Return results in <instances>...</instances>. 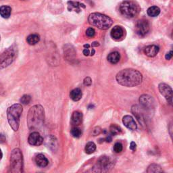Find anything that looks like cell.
<instances>
[{"instance_id": "obj_23", "label": "cell", "mask_w": 173, "mask_h": 173, "mask_svg": "<svg viewBox=\"0 0 173 173\" xmlns=\"http://www.w3.org/2000/svg\"><path fill=\"white\" fill-rule=\"evenodd\" d=\"M12 12V8L8 6H2L0 7V15L4 18H8Z\"/></svg>"}, {"instance_id": "obj_26", "label": "cell", "mask_w": 173, "mask_h": 173, "mask_svg": "<svg viewBox=\"0 0 173 173\" xmlns=\"http://www.w3.org/2000/svg\"><path fill=\"white\" fill-rule=\"evenodd\" d=\"M85 152L87 154H91L95 152L96 150V145L93 142H89L87 143L85 146Z\"/></svg>"}, {"instance_id": "obj_36", "label": "cell", "mask_w": 173, "mask_h": 173, "mask_svg": "<svg viewBox=\"0 0 173 173\" xmlns=\"http://www.w3.org/2000/svg\"><path fill=\"white\" fill-rule=\"evenodd\" d=\"M136 148H137V145H136V143L133 141H132L130 144V149L132 151H135L136 149Z\"/></svg>"}, {"instance_id": "obj_43", "label": "cell", "mask_w": 173, "mask_h": 173, "mask_svg": "<svg viewBox=\"0 0 173 173\" xmlns=\"http://www.w3.org/2000/svg\"><path fill=\"white\" fill-rule=\"evenodd\" d=\"M2 156H3V154H2V152L1 149H0V160H1L2 158Z\"/></svg>"}, {"instance_id": "obj_15", "label": "cell", "mask_w": 173, "mask_h": 173, "mask_svg": "<svg viewBox=\"0 0 173 173\" xmlns=\"http://www.w3.org/2000/svg\"><path fill=\"white\" fill-rule=\"evenodd\" d=\"M131 111H132V114L134 115V116L137 118V119L138 120L139 123L143 124V123H144V121H145V119H144V117H143L141 107L140 108L139 106H138L137 105H135L132 107Z\"/></svg>"}, {"instance_id": "obj_29", "label": "cell", "mask_w": 173, "mask_h": 173, "mask_svg": "<svg viewBox=\"0 0 173 173\" xmlns=\"http://www.w3.org/2000/svg\"><path fill=\"white\" fill-rule=\"evenodd\" d=\"M71 135L73 137L75 138H79L80 136L82 135V131L80 128L77 127H74L72 128V130L71 131Z\"/></svg>"}, {"instance_id": "obj_39", "label": "cell", "mask_w": 173, "mask_h": 173, "mask_svg": "<svg viewBox=\"0 0 173 173\" xmlns=\"http://www.w3.org/2000/svg\"><path fill=\"white\" fill-rule=\"evenodd\" d=\"M106 141L107 142H111L112 141V138L111 135H108L107 137L106 138Z\"/></svg>"}, {"instance_id": "obj_11", "label": "cell", "mask_w": 173, "mask_h": 173, "mask_svg": "<svg viewBox=\"0 0 173 173\" xmlns=\"http://www.w3.org/2000/svg\"><path fill=\"white\" fill-rule=\"evenodd\" d=\"M158 89L160 93L166 98L167 102L171 106L172 105V88L166 83H160L158 85Z\"/></svg>"}, {"instance_id": "obj_5", "label": "cell", "mask_w": 173, "mask_h": 173, "mask_svg": "<svg viewBox=\"0 0 173 173\" xmlns=\"http://www.w3.org/2000/svg\"><path fill=\"white\" fill-rule=\"evenodd\" d=\"M119 10L125 18H132L138 15L141 9L137 2L132 0H126L120 3Z\"/></svg>"}, {"instance_id": "obj_3", "label": "cell", "mask_w": 173, "mask_h": 173, "mask_svg": "<svg viewBox=\"0 0 173 173\" xmlns=\"http://www.w3.org/2000/svg\"><path fill=\"white\" fill-rule=\"evenodd\" d=\"M89 23L101 30H107L111 27L113 20L111 18L100 13H92L88 18Z\"/></svg>"}, {"instance_id": "obj_40", "label": "cell", "mask_w": 173, "mask_h": 173, "mask_svg": "<svg viewBox=\"0 0 173 173\" xmlns=\"http://www.w3.org/2000/svg\"><path fill=\"white\" fill-rule=\"evenodd\" d=\"M91 46L92 47H98V46H99V43L97 41H95L93 43H92Z\"/></svg>"}, {"instance_id": "obj_33", "label": "cell", "mask_w": 173, "mask_h": 173, "mask_svg": "<svg viewBox=\"0 0 173 173\" xmlns=\"http://www.w3.org/2000/svg\"><path fill=\"white\" fill-rule=\"evenodd\" d=\"M101 132H102V128L99 127H95L93 130H92L91 134L93 136H97L100 134Z\"/></svg>"}, {"instance_id": "obj_21", "label": "cell", "mask_w": 173, "mask_h": 173, "mask_svg": "<svg viewBox=\"0 0 173 173\" xmlns=\"http://www.w3.org/2000/svg\"><path fill=\"white\" fill-rule=\"evenodd\" d=\"M82 91L79 88H76L71 91V93H70V97L72 99L73 101L77 102L79 101L82 97Z\"/></svg>"}, {"instance_id": "obj_13", "label": "cell", "mask_w": 173, "mask_h": 173, "mask_svg": "<svg viewBox=\"0 0 173 173\" xmlns=\"http://www.w3.org/2000/svg\"><path fill=\"white\" fill-rule=\"evenodd\" d=\"M43 142H45L46 146L47 148H50L51 150L55 152L58 148V141L56 138L54 137V135H49L45 139V140H43Z\"/></svg>"}, {"instance_id": "obj_42", "label": "cell", "mask_w": 173, "mask_h": 173, "mask_svg": "<svg viewBox=\"0 0 173 173\" xmlns=\"http://www.w3.org/2000/svg\"><path fill=\"white\" fill-rule=\"evenodd\" d=\"M89 47H90V45H89V44H85V45H84V48H89Z\"/></svg>"}, {"instance_id": "obj_22", "label": "cell", "mask_w": 173, "mask_h": 173, "mask_svg": "<svg viewBox=\"0 0 173 173\" xmlns=\"http://www.w3.org/2000/svg\"><path fill=\"white\" fill-rule=\"evenodd\" d=\"M107 58L111 64H117L120 60V54L118 51H114L108 55Z\"/></svg>"}, {"instance_id": "obj_25", "label": "cell", "mask_w": 173, "mask_h": 173, "mask_svg": "<svg viewBox=\"0 0 173 173\" xmlns=\"http://www.w3.org/2000/svg\"><path fill=\"white\" fill-rule=\"evenodd\" d=\"M147 13L150 17H156L160 13V9L157 6H152L147 10Z\"/></svg>"}, {"instance_id": "obj_6", "label": "cell", "mask_w": 173, "mask_h": 173, "mask_svg": "<svg viewBox=\"0 0 173 173\" xmlns=\"http://www.w3.org/2000/svg\"><path fill=\"white\" fill-rule=\"evenodd\" d=\"M23 167V154L19 149H14L10 156V171L12 172H22Z\"/></svg>"}, {"instance_id": "obj_28", "label": "cell", "mask_w": 173, "mask_h": 173, "mask_svg": "<svg viewBox=\"0 0 173 173\" xmlns=\"http://www.w3.org/2000/svg\"><path fill=\"white\" fill-rule=\"evenodd\" d=\"M110 131L112 135L115 136L120 133L121 132V128L119 126H118L117 124H112L110 127Z\"/></svg>"}, {"instance_id": "obj_19", "label": "cell", "mask_w": 173, "mask_h": 173, "mask_svg": "<svg viewBox=\"0 0 173 173\" xmlns=\"http://www.w3.org/2000/svg\"><path fill=\"white\" fill-rule=\"evenodd\" d=\"M80 8H85V6L83 3H80L79 2H68V9L69 11L75 10V12H79L80 11Z\"/></svg>"}, {"instance_id": "obj_30", "label": "cell", "mask_w": 173, "mask_h": 173, "mask_svg": "<svg viewBox=\"0 0 173 173\" xmlns=\"http://www.w3.org/2000/svg\"><path fill=\"white\" fill-rule=\"evenodd\" d=\"M31 100V97L30 95H23V97H21L20 99V102L22 103L23 104H24V105H27V104H28L29 103H30Z\"/></svg>"}, {"instance_id": "obj_8", "label": "cell", "mask_w": 173, "mask_h": 173, "mask_svg": "<svg viewBox=\"0 0 173 173\" xmlns=\"http://www.w3.org/2000/svg\"><path fill=\"white\" fill-rule=\"evenodd\" d=\"M112 167V162L108 156H102L93 167V172H107Z\"/></svg>"}, {"instance_id": "obj_7", "label": "cell", "mask_w": 173, "mask_h": 173, "mask_svg": "<svg viewBox=\"0 0 173 173\" xmlns=\"http://www.w3.org/2000/svg\"><path fill=\"white\" fill-rule=\"evenodd\" d=\"M16 57V51L12 47L6 50L0 56V69L4 68L12 63Z\"/></svg>"}, {"instance_id": "obj_12", "label": "cell", "mask_w": 173, "mask_h": 173, "mask_svg": "<svg viewBox=\"0 0 173 173\" xmlns=\"http://www.w3.org/2000/svg\"><path fill=\"white\" fill-rule=\"evenodd\" d=\"M28 141L31 145L39 146L43 143V138L38 132H33L29 135Z\"/></svg>"}, {"instance_id": "obj_24", "label": "cell", "mask_w": 173, "mask_h": 173, "mask_svg": "<svg viewBox=\"0 0 173 173\" xmlns=\"http://www.w3.org/2000/svg\"><path fill=\"white\" fill-rule=\"evenodd\" d=\"M40 41V37L38 34H31L27 37V41L31 45H36Z\"/></svg>"}, {"instance_id": "obj_4", "label": "cell", "mask_w": 173, "mask_h": 173, "mask_svg": "<svg viewBox=\"0 0 173 173\" xmlns=\"http://www.w3.org/2000/svg\"><path fill=\"white\" fill-rule=\"evenodd\" d=\"M23 107L20 104H14L7 110L8 123L14 131H18L20 124V118L23 112Z\"/></svg>"}, {"instance_id": "obj_32", "label": "cell", "mask_w": 173, "mask_h": 173, "mask_svg": "<svg viewBox=\"0 0 173 173\" xmlns=\"http://www.w3.org/2000/svg\"><path fill=\"white\" fill-rule=\"evenodd\" d=\"M95 35V31L93 28H89L86 31V35L88 37H93Z\"/></svg>"}, {"instance_id": "obj_17", "label": "cell", "mask_w": 173, "mask_h": 173, "mask_svg": "<svg viewBox=\"0 0 173 173\" xmlns=\"http://www.w3.org/2000/svg\"><path fill=\"white\" fill-rule=\"evenodd\" d=\"M124 29L122 27H120V26H115V27L112 29L111 32H110L111 37L115 39H121L124 36Z\"/></svg>"}, {"instance_id": "obj_20", "label": "cell", "mask_w": 173, "mask_h": 173, "mask_svg": "<svg viewBox=\"0 0 173 173\" xmlns=\"http://www.w3.org/2000/svg\"><path fill=\"white\" fill-rule=\"evenodd\" d=\"M83 121V114L79 112L75 111L73 112L72 115V123L75 125H79Z\"/></svg>"}, {"instance_id": "obj_14", "label": "cell", "mask_w": 173, "mask_h": 173, "mask_svg": "<svg viewBox=\"0 0 173 173\" xmlns=\"http://www.w3.org/2000/svg\"><path fill=\"white\" fill-rule=\"evenodd\" d=\"M123 123L125 127L132 131H135L137 128V124L131 116H124L123 119Z\"/></svg>"}, {"instance_id": "obj_16", "label": "cell", "mask_w": 173, "mask_h": 173, "mask_svg": "<svg viewBox=\"0 0 173 173\" xmlns=\"http://www.w3.org/2000/svg\"><path fill=\"white\" fill-rule=\"evenodd\" d=\"M159 47L156 45H151L147 46L144 49V53L147 56L153 58L155 57L158 53L159 52Z\"/></svg>"}, {"instance_id": "obj_9", "label": "cell", "mask_w": 173, "mask_h": 173, "mask_svg": "<svg viewBox=\"0 0 173 173\" xmlns=\"http://www.w3.org/2000/svg\"><path fill=\"white\" fill-rule=\"evenodd\" d=\"M141 107L145 110H152L156 107V102L154 99L149 95H143L139 98Z\"/></svg>"}, {"instance_id": "obj_1", "label": "cell", "mask_w": 173, "mask_h": 173, "mask_svg": "<svg viewBox=\"0 0 173 173\" xmlns=\"http://www.w3.org/2000/svg\"><path fill=\"white\" fill-rule=\"evenodd\" d=\"M116 79L120 85L128 87L137 86L142 83L143 76L137 70L127 68L118 72Z\"/></svg>"}, {"instance_id": "obj_37", "label": "cell", "mask_w": 173, "mask_h": 173, "mask_svg": "<svg viewBox=\"0 0 173 173\" xmlns=\"http://www.w3.org/2000/svg\"><path fill=\"white\" fill-rule=\"evenodd\" d=\"M83 53L85 56H88L90 54V51L89 48H84L83 51Z\"/></svg>"}, {"instance_id": "obj_18", "label": "cell", "mask_w": 173, "mask_h": 173, "mask_svg": "<svg viewBox=\"0 0 173 173\" xmlns=\"http://www.w3.org/2000/svg\"><path fill=\"white\" fill-rule=\"evenodd\" d=\"M35 162L38 167L41 168H44L47 167L48 165V160L47 159V158L43 155V154H38L35 158Z\"/></svg>"}, {"instance_id": "obj_38", "label": "cell", "mask_w": 173, "mask_h": 173, "mask_svg": "<svg viewBox=\"0 0 173 173\" xmlns=\"http://www.w3.org/2000/svg\"><path fill=\"white\" fill-rule=\"evenodd\" d=\"M5 141H6L5 136L2 134H0V143H3L5 142Z\"/></svg>"}, {"instance_id": "obj_27", "label": "cell", "mask_w": 173, "mask_h": 173, "mask_svg": "<svg viewBox=\"0 0 173 173\" xmlns=\"http://www.w3.org/2000/svg\"><path fill=\"white\" fill-rule=\"evenodd\" d=\"M147 172L149 173H152V172H163L162 169L161 168V167H160L158 164H151L149 167L148 168V171Z\"/></svg>"}, {"instance_id": "obj_31", "label": "cell", "mask_w": 173, "mask_h": 173, "mask_svg": "<svg viewBox=\"0 0 173 173\" xmlns=\"http://www.w3.org/2000/svg\"><path fill=\"white\" fill-rule=\"evenodd\" d=\"M123 147L122 143H120L119 142L116 143L115 145H114V151H115V153L117 154L120 153L123 151Z\"/></svg>"}, {"instance_id": "obj_41", "label": "cell", "mask_w": 173, "mask_h": 173, "mask_svg": "<svg viewBox=\"0 0 173 173\" xmlns=\"http://www.w3.org/2000/svg\"><path fill=\"white\" fill-rule=\"evenodd\" d=\"M95 50L94 49H92V50H91V56H93V55L95 54Z\"/></svg>"}, {"instance_id": "obj_34", "label": "cell", "mask_w": 173, "mask_h": 173, "mask_svg": "<svg viewBox=\"0 0 173 173\" xmlns=\"http://www.w3.org/2000/svg\"><path fill=\"white\" fill-rule=\"evenodd\" d=\"M83 83H84V85H85V86H87V87H89V86L91 85V84H92V80H91V79L90 78V77L87 76V77H86L85 79H84V80H83Z\"/></svg>"}, {"instance_id": "obj_35", "label": "cell", "mask_w": 173, "mask_h": 173, "mask_svg": "<svg viewBox=\"0 0 173 173\" xmlns=\"http://www.w3.org/2000/svg\"><path fill=\"white\" fill-rule=\"evenodd\" d=\"M173 56V52H172V51H171L170 52H168L167 53V54H166V56H165V58H166V60H170L172 59Z\"/></svg>"}, {"instance_id": "obj_2", "label": "cell", "mask_w": 173, "mask_h": 173, "mask_svg": "<svg viewBox=\"0 0 173 173\" xmlns=\"http://www.w3.org/2000/svg\"><path fill=\"white\" fill-rule=\"evenodd\" d=\"M45 112L41 106L35 105L30 109L27 116V123L30 129H37L44 122Z\"/></svg>"}, {"instance_id": "obj_10", "label": "cell", "mask_w": 173, "mask_h": 173, "mask_svg": "<svg viewBox=\"0 0 173 173\" xmlns=\"http://www.w3.org/2000/svg\"><path fill=\"white\" fill-rule=\"evenodd\" d=\"M149 24L148 20L141 19L137 21L135 25V31L139 36L144 37L149 31Z\"/></svg>"}]
</instances>
